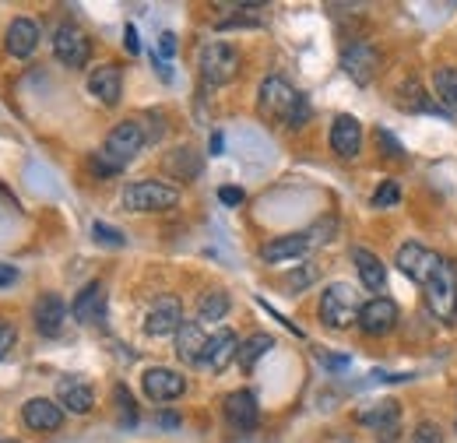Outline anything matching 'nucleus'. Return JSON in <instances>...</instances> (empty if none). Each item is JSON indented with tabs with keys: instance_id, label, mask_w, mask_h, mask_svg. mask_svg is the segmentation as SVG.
<instances>
[{
	"instance_id": "1",
	"label": "nucleus",
	"mask_w": 457,
	"mask_h": 443,
	"mask_svg": "<svg viewBox=\"0 0 457 443\" xmlns=\"http://www.w3.org/2000/svg\"><path fill=\"white\" fill-rule=\"evenodd\" d=\"M257 103H261V113H264V116H271V120H278V123H286V127H303V123L310 120V103L288 85L286 78H278V74L264 78Z\"/></svg>"
},
{
	"instance_id": "2",
	"label": "nucleus",
	"mask_w": 457,
	"mask_h": 443,
	"mask_svg": "<svg viewBox=\"0 0 457 443\" xmlns=\"http://www.w3.org/2000/svg\"><path fill=\"white\" fill-rule=\"evenodd\" d=\"M359 310H362V299L345 281H335V285H328L320 292L317 313H320V324L331 328V331H348L352 324H359Z\"/></svg>"
},
{
	"instance_id": "3",
	"label": "nucleus",
	"mask_w": 457,
	"mask_h": 443,
	"mask_svg": "<svg viewBox=\"0 0 457 443\" xmlns=\"http://www.w3.org/2000/svg\"><path fill=\"white\" fill-rule=\"evenodd\" d=\"M120 205H123L127 212H137V215L170 212V208L179 205V187L162 183V180H134L130 187H123Z\"/></svg>"
},
{
	"instance_id": "4",
	"label": "nucleus",
	"mask_w": 457,
	"mask_h": 443,
	"mask_svg": "<svg viewBox=\"0 0 457 443\" xmlns=\"http://www.w3.org/2000/svg\"><path fill=\"white\" fill-rule=\"evenodd\" d=\"M239 63H243L239 50L228 43H208V46H201V56H197V67H201V78L208 88H222L228 81H236Z\"/></svg>"
},
{
	"instance_id": "5",
	"label": "nucleus",
	"mask_w": 457,
	"mask_h": 443,
	"mask_svg": "<svg viewBox=\"0 0 457 443\" xmlns=\"http://www.w3.org/2000/svg\"><path fill=\"white\" fill-rule=\"evenodd\" d=\"M426 303L440 321H457V268L451 261H440V268L426 281Z\"/></svg>"
},
{
	"instance_id": "6",
	"label": "nucleus",
	"mask_w": 457,
	"mask_h": 443,
	"mask_svg": "<svg viewBox=\"0 0 457 443\" xmlns=\"http://www.w3.org/2000/svg\"><path fill=\"white\" fill-rule=\"evenodd\" d=\"M54 54H57V60L63 67L81 71L88 63V56H92V39H88V32L81 25L63 21L57 32H54Z\"/></svg>"
},
{
	"instance_id": "7",
	"label": "nucleus",
	"mask_w": 457,
	"mask_h": 443,
	"mask_svg": "<svg viewBox=\"0 0 457 443\" xmlns=\"http://www.w3.org/2000/svg\"><path fill=\"white\" fill-rule=\"evenodd\" d=\"M141 148H145V130H141V123H137V120H123V123H116L113 130L106 134L103 155H106L116 169H123Z\"/></svg>"
},
{
	"instance_id": "8",
	"label": "nucleus",
	"mask_w": 457,
	"mask_h": 443,
	"mask_svg": "<svg viewBox=\"0 0 457 443\" xmlns=\"http://www.w3.org/2000/svg\"><path fill=\"white\" fill-rule=\"evenodd\" d=\"M395 264H398V272L408 278V281H415V285L426 288V281H429L433 272L440 268V257H436L429 247H422L419 239H408V243H401Z\"/></svg>"
},
{
	"instance_id": "9",
	"label": "nucleus",
	"mask_w": 457,
	"mask_h": 443,
	"mask_svg": "<svg viewBox=\"0 0 457 443\" xmlns=\"http://www.w3.org/2000/svg\"><path fill=\"white\" fill-rule=\"evenodd\" d=\"M183 328V306L176 296H159L145 317V334L152 338H176V331Z\"/></svg>"
},
{
	"instance_id": "10",
	"label": "nucleus",
	"mask_w": 457,
	"mask_h": 443,
	"mask_svg": "<svg viewBox=\"0 0 457 443\" xmlns=\"http://www.w3.org/2000/svg\"><path fill=\"white\" fill-rule=\"evenodd\" d=\"M222 412H226V422L236 433H250L261 422V405H257V397L250 390H232V394H226Z\"/></svg>"
},
{
	"instance_id": "11",
	"label": "nucleus",
	"mask_w": 457,
	"mask_h": 443,
	"mask_svg": "<svg viewBox=\"0 0 457 443\" xmlns=\"http://www.w3.org/2000/svg\"><path fill=\"white\" fill-rule=\"evenodd\" d=\"M141 388H145V394H148L152 401L166 405V401H176V397L187 394V377L176 373V370H166V366H152V370H145Z\"/></svg>"
},
{
	"instance_id": "12",
	"label": "nucleus",
	"mask_w": 457,
	"mask_h": 443,
	"mask_svg": "<svg viewBox=\"0 0 457 443\" xmlns=\"http://www.w3.org/2000/svg\"><path fill=\"white\" fill-rule=\"evenodd\" d=\"M359 422H362V426H370L380 443H395L398 440V433H401V405L387 397V401H380V405L366 408V412L359 415Z\"/></svg>"
},
{
	"instance_id": "13",
	"label": "nucleus",
	"mask_w": 457,
	"mask_h": 443,
	"mask_svg": "<svg viewBox=\"0 0 457 443\" xmlns=\"http://www.w3.org/2000/svg\"><path fill=\"white\" fill-rule=\"evenodd\" d=\"M398 328V306L395 299H366L362 310H359V331L362 334H387Z\"/></svg>"
},
{
	"instance_id": "14",
	"label": "nucleus",
	"mask_w": 457,
	"mask_h": 443,
	"mask_svg": "<svg viewBox=\"0 0 457 443\" xmlns=\"http://www.w3.org/2000/svg\"><path fill=\"white\" fill-rule=\"evenodd\" d=\"M21 422L32 433H57L63 426V408L50 397H32V401L21 405Z\"/></svg>"
},
{
	"instance_id": "15",
	"label": "nucleus",
	"mask_w": 457,
	"mask_h": 443,
	"mask_svg": "<svg viewBox=\"0 0 457 443\" xmlns=\"http://www.w3.org/2000/svg\"><path fill=\"white\" fill-rule=\"evenodd\" d=\"M342 67L355 85H370L373 74H377V67H380V54L370 43H352V46L342 50Z\"/></svg>"
},
{
	"instance_id": "16",
	"label": "nucleus",
	"mask_w": 457,
	"mask_h": 443,
	"mask_svg": "<svg viewBox=\"0 0 457 443\" xmlns=\"http://www.w3.org/2000/svg\"><path fill=\"white\" fill-rule=\"evenodd\" d=\"M39 46V21L36 18H14L4 32V50L14 60H29Z\"/></svg>"
},
{
	"instance_id": "17",
	"label": "nucleus",
	"mask_w": 457,
	"mask_h": 443,
	"mask_svg": "<svg viewBox=\"0 0 457 443\" xmlns=\"http://www.w3.org/2000/svg\"><path fill=\"white\" fill-rule=\"evenodd\" d=\"M331 148L342 159H355L362 152V123L355 116H348V113L335 116V123H331Z\"/></svg>"
},
{
	"instance_id": "18",
	"label": "nucleus",
	"mask_w": 457,
	"mask_h": 443,
	"mask_svg": "<svg viewBox=\"0 0 457 443\" xmlns=\"http://www.w3.org/2000/svg\"><path fill=\"white\" fill-rule=\"evenodd\" d=\"M236 352H239V341H236V334L222 328V331H215L208 338V345H204V355H201V370H212V373H222L228 363L236 359Z\"/></svg>"
},
{
	"instance_id": "19",
	"label": "nucleus",
	"mask_w": 457,
	"mask_h": 443,
	"mask_svg": "<svg viewBox=\"0 0 457 443\" xmlns=\"http://www.w3.org/2000/svg\"><path fill=\"white\" fill-rule=\"evenodd\" d=\"M71 313H74L78 324H99V321L106 317V288H103V281H88V285L74 296Z\"/></svg>"
},
{
	"instance_id": "20",
	"label": "nucleus",
	"mask_w": 457,
	"mask_h": 443,
	"mask_svg": "<svg viewBox=\"0 0 457 443\" xmlns=\"http://www.w3.org/2000/svg\"><path fill=\"white\" fill-rule=\"evenodd\" d=\"M88 92L103 103V106H116L123 96V71L120 63H103L88 74Z\"/></svg>"
},
{
	"instance_id": "21",
	"label": "nucleus",
	"mask_w": 457,
	"mask_h": 443,
	"mask_svg": "<svg viewBox=\"0 0 457 443\" xmlns=\"http://www.w3.org/2000/svg\"><path fill=\"white\" fill-rule=\"evenodd\" d=\"M57 405L63 412L88 415L92 405H96V390H92V384H85L81 377H63L57 384Z\"/></svg>"
},
{
	"instance_id": "22",
	"label": "nucleus",
	"mask_w": 457,
	"mask_h": 443,
	"mask_svg": "<svg viewBox=\"0 0 457 443\" xmlns=\"http://www.w3.org/2000/svg\"><path fill=\"white\" fill-rule=\"evenodd\" d=\"M310 247H313L310 232H292V236H278V239L264 243V247H261V257H264L268 264H282V261H299V257H306V250H310Z\"/></svg>"
},
{
	"instance_id": "23",
	"label": "nucleus",
	"mask_w": 457,
	"mask_h": 443,
	"mask_svg": "<svg viewBox=\"0 0 457 443\" xmlns=\"http://www.w3.org/2000/svg\"><path fill=\"white\" fill-rule=\"evenodd\" d=\"M32 321H36V331L43 334V338H57L63 331V321H67V306H63V299H60L57 292H46L39 303H36V310H32Z\"/></svg>"
},
{
	"instance_id": "24",
	"label": "nucleus",
	"mask_w": 457,
	"mask_h": 443,
	"mask_svg": "<svg viewBox=\"0 0 457 443\" xmlns=\"http://www.w3.org/2000/svg\"><path fill=\"white\" fill-rule=\"evenodd\" d=\"M352 264H355V272H359V281H362L370 292L380 296V292L387 288V268H384V261H380L377 254L355 247V250H352Z\"/></svg>"
},
{
	"instance_id": "25",
	"label": "nucleus",
	"mask_w": 457,
	"mask_h": 443,
	"mask_svg": "<svg viewBox=\"0 0 457 443\" xmlns=\"http://www.w3.org/2000/svg\"><path fill=\"white\" fill-rule=\"evenodd\" d=\"M208 338L212 334H204V328L197 324V321H187L179 331H176V355L183 359V363H201V355H204V345H208Z\"/></svg>"
},
{
	"instance_id": "26",
	"label": "nucleus",
	"mask_w": 457,
	"mask_h": 443,
	"mask_svg": "<svg viewBox=\"0 0 457 443\" xmlns=\"http://www.w3.org/2000/svg\"><path fill=\"white\" fill-rule=\"evenodd\" d=\"M228 306H232V299H228L226 288H208V292L201 296V303H197V324H215V321H222L228 313Z\"/></svg>"
},
{
	"instance_id": "27",
	"label": "nucleus",
	"mask_w": 457,
	"mask_h": 443,
	"mask_svg": "<svg viewBox=\"0 0 457 443\" xmlns=\"http://www.w3.org/2000/svg\"><path fill=\"white\" fill-rule=\"evenodd\" d=\"M271 334H250L246 341H239V352H236V363H239V370H253L261 359H264V352H271Z\"/></svg>"
},
{
	"instance_id": "28",
	"label": "nucleus",
	"mask_w": 457,
	"mask_h": 443,
	"mask_svg": "<svg viewBox=\"0 0 457 443\" xmlns=\"http://www.w3.org/2000/svg\"><path fill=\"white\" fill-rule=\"evenodd\" d=\"M166 169H170L176 180H194L197 172H201V159H197V152L194 148H172L170 159H166Z\"/></svg>"
},
{
	"instance_id": "29",
	"label": "nucleus",
	"mask_w": 457,
	"mask_h": 443,
	"mask_svg": "<svg viewBox=\"0 0 457 443\" xmlns=\"http://www.w3.org/2000/svg\"><path fill=\"white\" fill-rule=\"evenodd\" d=\"M433 88L440 103H447V113H457V67H436L433 71Z\"/></svg>"
},
{
	"instance_id": "30",
	"label": "nucleus",
	"mask_w": 457,
	"mask_h": 443,
	"mask_svg": "<svg viewBox=\"0 0 457 443\" xmlns=\"http://www.w3.org/2000/svg\"><path fill=\"white\" fill-rule=\"evenodd\" d=\"M398 99H401V106H404L408 113H436V110H429V106H426L429 99L422 96L419 81H404V85H401V92H398ZM440 116H444V113H440Z\"/></svg>"
},
{
	"instance_id": "31",
	"label": "nucleus",
	"mask_w": 457,
	"mask_h": 443,
	"mask_svg": "<svg viewBox=\"0 0 457 443\" xmlns=\"http://www.w3.org/2000/svg\"><path fill=\"white\" fill-rule=\"evenodd\" d=\"M250 14H261V7H253V4L239 7L228 21H219V29H222V32H226V29H257V25H261V18H250Z\"/></svg>"
},
{
	"instance_id": "32",
	"label": "nucleus",
	"mask_w": 457,
	"mask_h": 443,
	"mask_svg": "<svg viewBox=\"0 0 457 443\" xmlns=\"http://www.w3.org/2000/svg\"><path fill=\"white\" fill-rule=\"evenodd\" d=\"M401 201V187L395 180H384L377 183V194H373V208H395Z\"/></svg>"
},
{
	"instance_id": "33",
	"label": "nucleus",
	"mask_w": 457,
	"mask_h": 443,
	"mask_svg": "<svg viewBox=\"0 0 457 443\" xmlns=\"http://www.w3.org/2000/svg\"><path fill=\"white\" fill-rule=\"evenodd\" d=\"M113 397H116V408H120V419H123L127 426H134V422H137V408H134V397H130V390L123 388V384H116Z\"/></svg>"
},
{
	"instance_id": "34",
	"label": "nucleus",
	"mask_w": 457,
	"mask_h": 443,
	"mask_svg": "<svg viewBox=\"0 0 457 443\" xmlns=\"http://www.w3.org/2000/svg\"><path fill=\"white\" fill-rule=\"evenodd\" d=\"M92 236H96V243H103V247H123L127 243V236L113 229V225H106V222H96L92 225Z\"/></svg>"
},
{
	"instance_id": "35",
	"label": "nucleus",
	"mask_w": 457,
	"mask_h": 443,
	"mask_svg": "<svg viewBox=\"0 0 457 443\" xmlns=\"http://www.w3.org/2000/svg\"><path fill=\"white\" fill-rule=\"evenodd\" d=\"M411 443H444V430L436 422H419L411 433Z\"/></svg>"
},
{
	"instance_id": "36",
	"label": "nucleus",
	"mask_w": 457,
	"mask_h": 443,
	"mask_svg": "<svg viewBox=\"0 0 457 443\" xmlns=\"http://www.w3.org/2000/svg\"><path fill=\"white\" fill-rule=\"evenodd\" d=\"M377 141H380V148H384V152H387L395 163H401V159H404V148H401L398 138H395L387 127H380V130H377Z\"/></svg>"
},
{
	"instance_id": "37",
	"label": "nucleus",
	"mask_w": 457,
	"mask_h": 443,
	"mask_svg": "<svg viewBox=\"0 0 457 443\" xmlns=\"http://www.w3.org/2000/svg\"><path fill=\"white\" fill-rule=\"evenodd\" d=\"M14 341H18V328H14L7 317H0V359L14 348Z\"/></svg>"
},
{
	"instance_id": "38",
	"label": "nucleus",
	"mask_w": 457,
	"mask_h": 443,
	"mask_svg": "<svg viewBox=\"0 0 457 443\" xmlns=\"http://www.w3.org/2000/svg\"><path fill=\"white\" fill-rule=\"evenodd\" d=\"M243 187H232V183H226V187H219V201L226 205V208H236V205H243Z\"/></svg>"
},
{
	"instance_id": "39",
	"label": "nucleus",
	"mask_w": 457,
	"mask_h": 443,
	"mask_svg": "<svg viewBox=\"0 0 457 443\" xmlns=\"http://www.w3.org/2000/svg\"><path fill=\"white\" fill-rule=\"evenodd\" d=\"M88 166H92V172H96V176H116V172H120V169H116L113 163L103 155V152H99V155H92V159H88Z\"/></svg>"
},
{
	"instance_id": "40",
	"label": "nucleus",
	"mask_w": 457,
	"mask_h": 443,
	"mask_svg": "<svg viewBox=\"0 0 457 443\" xmlns=\"http://www.w3.org/2000/svg\"><path fill=\"white\" fill-rule=\"evenodd\" d=\"M299 272H303V275L288 278V288H306V285H310V281L317 278V268H313V264H303Z\"/></svg>"
},
{
	"instance_id": "41",
	"label": "nucleus",
	"mask_w": 457,
	"mask_h": 443,
	"mask_svg": "<svg viewBox=\"0 0 457 443\" xmlns=\"http://www.w3.org/2000/svg\"><path fill=\"white\" fill-rule=\"evenodd\" d=\"M320 366H328V370H348V355H338V352H320Z\"/></svg>"
},
{
	"instance_id": "42",
	"label": "nucleus",
	"mask_w": 457,
	"mask_h": 443,
	"mask_svg": "<svg viewBox=\"0 0 457 443\" xmlns=\"http://www.w3.org/2000/svg\"><path fill=\"white\" fill-rule=\"evenodd\" d=\"M155 56H162V60L176 56V36H172V32H162V36H159V54Z\"/></svg>"
},
{
	"instance_id": "43",
	"label": "nucleus",
	"mask_w": 457,
	"mask_h": 443,
	"mask_svg": "<svg viewBox=\"0 0 457 443\" xmlns=\"http://www.w3.org/2000/svg\"><path fill=\"white\" fill-rule=\"evenodd\" d=\"M123 43H127V54L130 56L141 54V39H137V29H134V25H127V29H123Z\"/></svg>"
},
{
	"instance_id": "44",
	"label": "nucleus",
	"mask_w": 457,
	"mask_h": 443,
	"mask_svg": "<svg viewBox=\"0 0 457 443\" xmlns=\"http://www.w3.org/2000/svg\"><path fill=\"white\" fill-rule=\"evenodd\" d=\"M14 281H18V268H11V264L0 261V288H7V285H14Z\"/></svg>"
},
{
	"instance_id": "45",
	"label": "nucleus",
	"mask_w": 457,
	"mask_h": 443,
	"mask_svg": "<svg viewBox=\"0 0 457 443\" xmlns=\"http://www.w3.org/2000/svg\"><path fill=\"white\" fill-rule=\"evenodd\" d=\"M219 152H222V130L212 134V155H219Z\"/></svg>"
},
{
	"instance_id": "46",
	"label": "nucleus",
	"mask_w": 457,
	"mask_h": 443,
	"mask_svg": "<svg viewBox=\"0 0 457 443\" xmlns=\"http://www.w3.org/2000/svg\"><path fill=\"white\" fill-rule=\"evenodd\" d=\"M162 426H179V415L176 412H162Z\"/></svg>"
},
{
	"instance_id": "47",
	"label": "nucleus",
	"mask_w": 457,
	"mask_h": 443,
	"mask_svg": "<svg viewBox=\"0 0 457 443\" xmlns=\"http://www.w3.org/2000/svg\"><path fill=\"white\" fill-rule=\"evenodd\" d=\"M0 443H18V440H7V437H0Z\"/></svg>"
}]
</instances>
